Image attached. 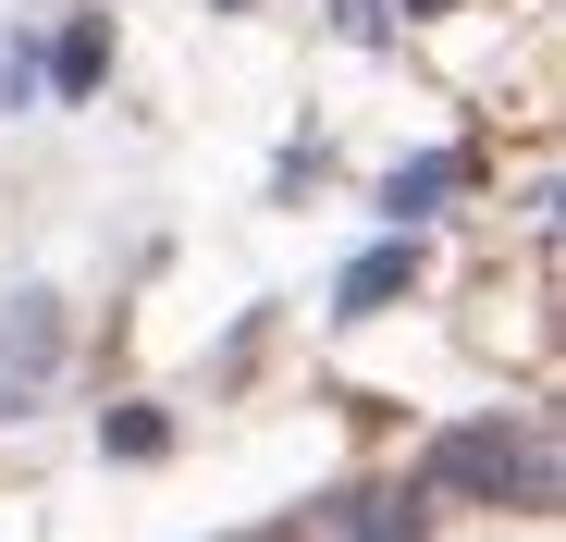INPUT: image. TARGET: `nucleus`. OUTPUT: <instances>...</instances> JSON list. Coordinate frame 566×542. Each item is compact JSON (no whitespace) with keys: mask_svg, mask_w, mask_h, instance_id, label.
Instances as JSON below:
<instances>
[{"mask_svg":"<svg viewBox=\"0 0 566 542\" xmlns=\"http://www.w3.org/2000/svg\"><path fill=\"white\" fill-rule=\"evenodd\" d=\"M321 542H419V493H357L321 518Z\"/></svg>","mask_w":566,"mask_h":542,"instance_id":"4","label":"nucleus"},{"mask_svg":"<svg viewBox=\"0 0 566 542\" xmlns=\"http://www.w3.org/2000/svg\"><path fill=\"white\" fill-rule=\"evenodd\" d=\"M99 74H112V38H99V25H62V50H50V100H99Z\"/></svg>","mask_w":566,"mask_h":542,"instance_id":"5","label":"nucleus"},{"mask_svg":"<svg viewBox=\"0 0 566 542\" xmlns=\"http://www.w3.org/2000/svg\"><path fill=\"white\" fill-rule=\"evenodd\" d=\"M222 13H247V0H222Z\"/></svg>","mask_w":566,"mask_h":542,"instance_id":"8","label":"nucleus"},{"mask_svg":"<svg viewBox=\"0 0 566 542\" xmlns=\"http://www.w3.org/2000/svg\"><path fill=\"white\" fill-rule=\"evenodd\" d=\"M407 284H419V247L395 234V247H369V259L345 271V284H333V321H369V309H395Z\"/></svg>","mask_w":566,"mask_h":542,"instance_id":"2","label":"nucleus"},{"mask_svg":"<svg viewBox=\"0 0 566 542\" xmlns=\"http://www.w3.org/2000/svg\"><path fill=\"white\" fill-rule=\"evenodd\" d=\"M345 25L357 38H395V0H345Z\"/></svg>","mask_w":566,"mask_h":542,"instance_id":"7","label":"nucleus"},{"mask_svg":"<svg viewBox=\"0 0 566 542\" xmlns=\"http://www.w3.org/2000/svg\"><path fill=\"white\" fill-rule=\"evenodd\" d=\"M160 431H172L160 407H124V419H112V444H124V457H160Z\"/></svg>","mask_w":566,"mask_h":542,"instance_id":"6","label":"nucleus"},{"mask_svg":"<svg viewBox=\"0 0 566 542\" xmlns=\"http://www.w3.org/2000/svg\"><path fill=\"white\" fill-rule=\"evenodd\" d=\"M419 481L431 493H517V505H554V431L542 419H468V431H443L431 457H419Z\"/></svg>","mask_w":566,"mask_h":542,"instance_id":"1","label":"nucleus"},{"mask_svg":"<svg viewBox=\"0 0 566 542\" xmlns=\"http://www.w3.org/2000/svg\"><path fill=\"white\" fill-rule=\"evenodd\" d=\"M455 186H468V160H455V148H431V160H395V186H382V210H395V222H431V210H443Z\"/></svg>","mask_w":566,"mask_h":542,"instance_id":"3","label":"nucleus"}]
</instances>
